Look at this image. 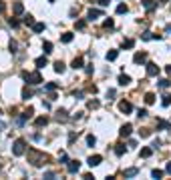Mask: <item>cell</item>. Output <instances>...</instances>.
<instances>
[{"instance_id": "7a4b0ae2", "label": "cell", "mask_w": 171, "mask_h": 180, "mask_svg": "<svg viewBox=\"0 0 171 180\" xmlns=\"http://www.w3.org/2000/svg\"><path fill=\"white\" fill-rule=\"evenodd\" d=\"M22 78H24L28 84H40V82H42L40 72H22Z\"/></svg>"}, {"instance_id": "83f0119b", "label": "cell", "mask_w": 171, "mask_h": 180, "mask_svg": "<svg viewBox=\"0 0 171 180\" xmlns=\"http://www.w3.org/2000/svg\"><path fill=\"white\" fill-rule=\"evenodd\" d=\"M22 22H24L26 26H34V18H32V16H30V14H26V16H24V20H22Z\"/></svg>"}, {"instance_id": "8d00e7d4", "label": "cell", "mask_w": 171, "mask_h": 180, "mask_svg": "<svg viewBox=\"0 0 171 180\" xmlns=\"http://www.w3.org/2000/svg\"><path fill=\"white\" fill-rule=\"evenodd\" d=\"M30 96H32V92H30L28 88H22V98H24V100H28Z\"/></svg>"}, {"instance_id": "7402d4cb", "label": "cell", "mask_w": 171, "mask_h": 180, "mask_svg": "<svg viewBox=\"0 0 171 180\" xmlns=\"http://www.w3.org/2000/svg\"><path fill=\"white\" fill-rule=\"evenodd\" d=\"M137 168H127V170H125V178H133V176H137Z\"/></svg>"}, {"instance_id": "f35d334b", "label": "cell", "mask_w": 171, "mask_h": 180, "mask_svg": "<svg viewBox=\"0 0 171 180\" xmlns=\"http://www.w3.org/2000/svg\"><path fill=\"white\" fill-rule=\"evenodd\" d=\"M169 84H171V82L167 80V78H163V80H159V86H161V88H169Z\"/></svg>"}, {"instance_id": "52a82bcc", "label": "cell", "mask_w": 171, "mask_h": 180, "mask_svg": "<svg viewBox=\"0 0 171 180\" xmlns=\"http://www.w3.org/2000/svg\"><path fill=\"white\" fill-rule=\"evenodd\" d=\"M68 172H71V174H75V172H78V168H81V162L78 160H68Z\"/></svg>"}, {"instance_id": "4dcf8cb0", "label": "cell", "mask_w": 171, "mask_h": 180, "mask_svg": "<svg viewBox=\"0 0 171 180\" xmlns=\"http://www.w3.org/2000/svg\"><path fill=\"white\" fill-rule=\"evenodd\" d=\"M32 30H34V32H42V30H44V24L42 22H34Z\"/></svg>"}, {"instance_id": "d4e9b609", "label": "cell", "mask_w": 171, "mask_h": 180, "mask_svg": "<svg viewBox=\"0 0 171 180\" xmlns=\"http://www.w3.org/2000/svg\"><path fill=\"white\" fill-rule=\"evenodd\" d=\"M157 126L163 128V130H171V124H169V122H165V120H157Z\"/></svg>"}, {"instance_id": "3957f363", "label": "cell", "mask_w": 171, "mask_h": 180, "mask_svg": "<svg viewBox=\"0 0 171 180\" xmlns=\"http://www.w3.org/2000/svg\"><path fill=\"white\" fill-rule=\"evenodd\" d=\"M24 150H26V142L22 140V138H18V140L12 144V154H14V156H22Z\"/></svg>"}, {"instance_id": "7dc6e473", "label": "cell", "mask_w": 171, "mask_h": 180, "mask_svg": "<svg viewBox=\"0 0 171 180\" xmlns=\"http://www.w3.org/2000/svg\"><path fill=\"white\" fill-rule=\"evenodd\" d=\"M109 2H111V0H97L99 6H109Z\"/></svg>"}, {"instance_id": "74e56055", "label": "cell", "mask_w": 171, "mask_h": 180, "mask_svg": "<svg viewBox=\"0 0 171 180\" xmlns=\"http://www.w3.org/2000/svg\"><path fill=\"white\" fill-rule=\"evenodd\" d=\"M139 134H141V138H147V136H151V130L143 128V130H139Z\"/></svg>"}, {"instance_id": "1f68e13d", "label": "cell", "mask_w": 171, "mask_h": 180, "mask_svg": "<svg viewBox=\"0 0 171 180\" xmlns=\"http://www.w3.org/2000/svg\"><path fill=\"white\" fill-rule=\"evenodd\" d=\"M133 46H135V40H131V38L123 40V48H133Z\"/></svg>"}, {"instance_id": "60d3db41", "label": "cell", "mask_w": 171, "mask_h": 180, "mask_svg": "<svg viewBox=\"0 0 171 180\" xmlns=\"http://www.w3.org/2000/svg\"><path fill=\"white\" fill-rule=\"evenodd\" d=\"M113 26H115L113 18H107V20H105V28H113Z\"/></svg>"}, {"instance_id": "db71d44e", "label": "cell", "mask_w": 171, "mask_h": 180, "mask_svg": "<svg viewBox=\"0 0 171 180\" xmlns=\"http://www.w3.org/2000/svg\"><path fill=\"white\" fill-rule=\"evenodd\" d=\"M165 70H167V76H171V66H167Z\"/></svg>"}, {"instance_id": "b9f144b4", "label": "cell", "mask_w": 171, "mask_h": 180, "mask_svg": "<svg viewBox=\"0 0 171 180\" xmlns=\"http://www.w3.org/2000/svg\"><path fill=\"white\" fill-rule=\"evenodd\" d=\"M8 24L12 28H18V20H14V18H8Z\"/></svg>"}, {"instance_id": "d6986e66", "label": "cell", "mask_w": 171, "mask_h": 180, "mask_svg": "<svg viewBox=\"0 0 171 180\" xmlns=\"http://www.w3.org/2000/svg\"><path fill=\"white\" fill-rule=\"evenodd\" d=\"M153 102H155V94H153V92H147V94H145V104L151 106Z\"/></svg>"}, {"instance_id": "f546056e", "label": "cell", "mask_w": 171, "mask_h": 180, "mask_svg": "<svg viewBox=\"0 0 171 180\" xmlns=\"http://www.w3.org/2000/svg\"><path fill=\"white\" fill-rule=\"evenodd\" d=\"M85 26H87L85 20H77V22H75V28H77V30H85Z\"/></svg>"}, {"instance_id": "7c38bea8", "label": "cell", "mask_w": 171, "mask_h": 180, "mask_svg": "<svg viewBox=\"0 0 171 180\" xmlns=\"http://www.w3.org/2000/svg\"><path fill=\"white\" fill-rule=\"evenodd\" d=\"M101 162H103V158L99 156V154H95V156H91V158H89V166H99Z\"/></svg>"}, {"instance_id": "7bdbcfd3", "label": "cell", "mask_w": 171, "mask_h": 180, "mask_svg": "<svg viewBox=\"0 0 171 180\" xmlns=\"http://www.w3.org/2000/svg\"><path fill=\"white\" fill-rule=\"evenodd\" d=\"M147 114H149V112H147L145 108H141V110H139V112H137V116H139V118H145Z\"/></svg>"}, {"instance_id": "d6a6232c", "label": "cell", "mask_w": 171, "mask_h": 180, "mask_svg": "<svg viewBox=\"0 0 171 180\" xmlns=\"http://www.w3.org/2000/svg\"><path fill=\"white\" fill-rule=\"evenodd\" d=\"M42 48H44V54H50L53 52V42H44Z\"/></svg>"}, {"instance_id": "8992f818", "label": "cell", "mask_w": 171, "mask_h": 180, "mask_svg": "<svg viewBox=\"0 0 171 180\" xmlns=\"http://www.w3.org/2000/svg\"><path fill=\"white\" fill-rule=\"evenodd\" d=\"M119 110L125 112V114H129L133 110V106H131V102H127V100H121V102H119Z\"/></svg>"}, {"instance_id": "44dd1931", "label": "cell", "mask_w": 171, "mask_h": 180, "mask_svg": "<svg viewBox=\"0 0 171 180\" xmlns=\"http://www.w3.org/2000/svg\"><path fill=\"white\" fill-rule=\"evenodd\" d=\"M151 154H153V148H149V146L141 148V156H143V158H149Z\"/></svg>"}, {"instance_id": "9c48e42d", "label": "cell", "mask_w": 171, "mask_h": 180, "mask_svg": "<svg viewBox=\"0 0 171 180\" xmlns=\"http://www.w3.org/2000/svg\"><path fill=\"white\" fill-rule=\"evenodd\" d=\"M145 60H147V52H137L135 56H133V62H135V64H143Z\"/></svg>"}, {"instance_id": "e0dca14e", "label": "cell", "mask_w": 171, "mask_h": 180, "mask_svg": "<svg viewBox=\"0 0 171 180\" xmlns=\"http://www.w3.org/2000/svg\"><path fill=\"white\" fill-rule=\"evenodd\" d=\"M56 120H59V122H67V120H68L67 110H59V112H56Z\"/></svg>"}, {"instance_id": "ac0fdd59", "label": "cell", "mask_w": 171, "mask_h": 180, "mask_svg": "<svg viewBox=\"0 0 171 180\" xmlns=\"http://www.w3.org/2000/svg\"><path fill=\"white\" fill-rule=\"evenodd\" d=\"M12 10H14V14H22V12H24V6H22V2H14Z\"/></svg>"}, {"instance_id": "ffe728a7", "label": "cell", "mask_w": 171, "mask_h": 180, "mask_svg": "<svg viewBox=\"0 0 171 180\" xmlns=\"http://www.w3.org/2000/svg\"><path fill=\"white\" fill-rule=\"evenodd\" d=\"M143 8H145V10H149V12H151V10L155 8V2H153V0H143Z\"/></svg>"}, {"instance_id": "8fae6325", "label": "cell", "mask_w": 171, "mask_h": 180, "mask_svg": "<svg viewBox=\"0 0 171 180\" xmlns=\"http://www.w3.org/2000/svg\"><path fill=\"white\" fill-rule=\"evenodd\" d=\"M34 64H36V68H44L46 64H49V60H46V56H38L36 60H34Z\"/></svg>"}, {"instance_id": "e575fe53", "label": "cell", "mask_w": 171, "mask_h": 180, "mask_svg": "<svg viewBox=\"0 0 171 180\" xmlns=\"http://www.w3.org/2000/svg\"><path fill=\"white\" fill-rule=\"evenodd\" d=\"M141 38H143V40H155V34H153V32H143Z\"/></svg>"}, {"instance_id": "f1b7e54d", "label": "cell", "mask_w": 171, "mask_h": 180, "mask_svg": "<svg viewBox=\"0 0 171 180\" xmlns=\"http://www.w3.org/2000/svg\"><path fill=\"white\" fill-rule=\"evenodd\" d=\"M127 10H129L127 4H119L117 6V14H127Z\"/></svg>"}, {"instance_id": "ba28073f", "label": "cell", "mask_w": 171, "mask_h": 180, "mask_svg": "<svg viewBox=\"0 0 171 180\" xmlns=\"http://www.w3.org/2000/svg\"><path fill=\"white\" fill-rule=\"evenodd\" d=\"M131 130H133L131 124H125V126H121L119 134H121V138H127V136H131Z\"/></svg>"}, {"instance_id": "d590c367", "label": "cell", "mask_w": 171, "mask_h": 180, "mask_svg": "<svg viewBox=\"0 0 171 180\" xmlns=\"http://www.w3.org/2000/svg\"><path fill=\"white\" fill-rule=\"evenodd\" d=\"M87 144H89V146H95V144H97V138H95L93 134H89V136H87Z\"/></svg>"}, {"instance_id": "f5cc1de1", "label": "cell", "mask_w": 171, "mask_h": 180, "mask_svg": "<svg viewBox=\"0 0 171 180\" xmlns=\"http://www.w3.org/2000/svg\"><path fill=\"white\" fill-rule=\"evenodd\" d=\"M167 172L171 174V162H167Z\"/></svg>"}, {"instance_id": "cb8c5ba5", "label": "cell", "mask_w": 171, "mask_h": 180, "mask_svg": "<svg viewBox=\"0 0 171 180\" xmlns=\"http://www.w3.org/2000/svg\"><path fill=\"white\" fill-rule=\"evenodd\" d=\"M119 56V50H109L107 52V60H117Z\"/></svg>"}, {"instance_id": "f907efd6", "label": "cell", "mask_w": 171, "mask_h": 180, "mask_svg": "<svg viewBox=\"0 0 171 180\" xmlns=\"http://www.w3.org/2000/svg\"><path fill=\"white\" fill-rule=\"evenodd\" d=\"M85 72H87V74H93V64H89V66L85 68Z\"/></svg>"}, {"instance_id": "836d02e7", "label": "cell", "mask_w": 171, "mask_h": 180, "mask_svg": "<svg viewBox=\"0 0 171 180\" xmlns=\"http://www.w3.org/2000/svg\"><path fill=\"white\" fill-rule=\"evenodd\" d=\"M59 88V84H56V82H49V84L44 86V90H49V92H53V90H56Z\"/></svg>"}, {"instance_id": "c3c4849f", "label": "cell", "mask_w": 171, "mask_h": 180, "mask_svg": "<svg viewBox=\"0 0 171 180\" xmlns=\"http://www.w3.org/2000/svg\"><path fill=\"white\" fill-rule=\"evenodd\" d=\"M60 162H68V156L64 154V152H60Z\"/></svg>"}, {"instance_id": "9a60e30c", "label": "cell", "mask_w": 171, "mask_h": 180, "mask_svg": "<svg viewBox=\"0 0 171 180\" xmlns=\"http://www.w3.org/2000/svg\"><path fill=\"white\" fill-rule=\"evenodd\" d=\"M101 16H103V12H101V10H95V8H91V10H89V18H91V20L101 18Z\"/></svg>"}, {"instance_id": "ee69618b", "label": "cell", "mask_w": 171, "mask_h": 180, "mask_svg": "<svg viewBox=\"0 0 171 180\" xmlns=\"http://www.w3.org/2000/svg\"><path fill=\"white\" fill-rule=\"evenodd\" d=\"M89 108H99V100H91V102H89Z\"/></svg>"}, {"instance_id": "2e32d148", "label": "cell", "mask_w": 171, "mask_h": 180, "mask_svg": "<svg viewBox=\"0 0 171 180\" xmlns=\"http://www.w3.org/2000/svg\"><path fill=\"white\" fill-rule=\"evenodd\" d=\"M64 68H67V66L63 64V60H56V62H54V72H59V74H63V72H64Z\"/></svg>"}, {"instance_id": "9f6ffc18", "label": "cell", "mask_w": 171, "mask_h": 180, "mask_svg": "<svg viewBox=\"0 0 171 180\" xmlns=\"http://www.w3.org/2000/svg\"><path fill=\"white\" fill-rule=\"evenodd\" d=\"M159 2H167V0H159Z\"/></svg>"}, {"instance_id": "484cf974", "label": "cell", "mask_w": 171, "mask_h": 180, "mask_svg": "<svg viewBox=\"0 0 171 180\" xmlns=\"http://www.w3.org/2000/svg\"><path fill=\"white\" fill-rule=\"evenodd\" d=\"M161 104L163 106H171V96L169 94H163L161 96Z\"/></svg>"}, {"instance_id": "603a6c76", "label": "cell", "mask_w": 171, "mask_h": 180, "mask_svg": "<svg viewBox=\"0 0 171 180\" xmlns=\"http://www.w3.org/2000/svg\"><path fill=\"white\" fill-rule=\"evenodd\" d=\"M60 40H63L64 44H68V42H73V34H71V32H64L63 36H60Z\"/></svg>"}, {"instance_id": "ab89813d", "label": "cell", "mask_w": 171, "mask_h": 180, "mask_svg": "<svg viewBox=\"0 0 171 180\" xmlns=\"http://www.w3.org/2000/svg\"><path fill=\"white\" fill-rule=\"evenodd\" d=\"M151 176H153V178H161V176H163V170H157V168H155V170L151 172Z\"/></svg>"}, {"instance_id": "681fc988", "label": "cell", "mask_w": 171, "mask_h": 180, "mask_svg": "<svg viewBox=\"0 0 171 180\" xmlns=\"http://www.w3.org/2000/svg\"><path fill=\"white\" fill-rule=\"evenodd\" d=\"M44 178H49V180H54V172H46V174H44Z\"/></svg>"}, {"instance_id": "5b68a950", "label": "cell", "mask_w": 171, "mask_h": 180, "mask_svg": "<svg viewBox=\"0 0 171 180\" xmlns=\"http://www.w3.org/2000/svg\"><path fill=\"white\" fill-rule=\"evenodd\" d=\"M32 114H34V108L32 106H28V108L22 112V118L18 120V124H24V120H28V118H32Z\"/></svg>"}, {"instance_id": "5bb4252c", "label": "cell", "mask_w": 171, "mask_h": 180, "mask_svg": "<svg viewBox=\"0 0 171 180\" xmlns=\"http://www.w3.org/2000/svg\"><path fill=\"white\" fill-rule=\"evenodd\" d=\"M83 64H85V60H83L81 56H77V58L73 60V64H71V66H73L75 70H78V68H83Z\"/></svg>"}, {"instance_id": "816d5d0a", "label": "cell", "mask_w": 171, "mask_h": 180, "mask_svg": "<svg viewBox=\"0 0 171 180\" xmlns=\"http://www.w3.org/2000/svg\"><path fill=\"white\" fill-rule=\"evenodd\" d=\"M6 10V4H4V0H0V12H4Z\"/></svg>"}, {"instance_id": "30bf717a", "label": "cell", "mask_w": 171, "mask_h": 180, "mask_svg": "<svg viewBox=\"0 0 171 180\" xmlns=\"http://www.w3.org/2000/svg\"><path fill=\"white\" fill-rule=\"evenodd\" d=\"M129 84H131V76H127V74L119 76V86H129Z\"/></svg>"}, {"instance_id": "6da1fadb", "label": "cell", "mask_w": 171, "mask_h": 180, "mask_svg": "<svg viewBox=\"0 0 171 180\" xmlns=\"http://www.w3.org/2000/svg\"><path fill=\"white\" fill-rule=\"evenodd\" d=\"M49 160V156H46V154H44V152H38V150H28V162L32 166H42L44 162Z\"/></svg>"}, {"instance_id": "277c9868", "label": "cell", "mask_w": 171, "mask_h": 180, "mask_svg": "<svg viewBox=\"0 0 171 180\" xmlns=\"http://www.w3.org/2000/svg\"><path fill=\"white\" fill-rule=\"evenodd\" d=\"M157 74H159V66L155 62H149L147 64V76H157Z\"/></svg>"}, {"instance_id": "11a10c76", "label": "cell", "mask_w": 171, "mask_h": 180, "mask_svg": "<svg viewBox=\"0 0 171 180\" xmlns=\"http://www.w3.org/2000/svg\"><path fill=\"white\" fill-rule=\"evenodd\" d=\"M165 30H167V32H171V24H167V26H165Z\"/></svg>"}, {"instance_id": "6f0895ef", "label": "cell", "mask_w": 171, "mask_h": 180, "mask_svg": "<svg viewBox=\"0 0 171 180\" xmlns=\"http://www.w3.org/2000/svg\"><path fill=\"white\" fill-rule=\"evenodd\" d=\"M49 2H54V0H49Z\"/></svg>"}, {"instance_id": "bcb514c9", "label": "cell", "mask_w": 171, "mask_h": 180, "mask_svg": "<svg viewBox=\"0 0 171 180\" xmlns=\"http://www.w3.org/2000/svg\"><path fill=\"white\" fill-rule=\"evenodd\" d=\"M16 48H18V44H16L14 40H10V50H12V52H16Z\"/></svg>"}, {"instance_id": "4316f807", "label": "cell", "mask_w": 171, "mask_h": 180, "mask_svg": "<svg viewBox=\"0 0 171 180\" xmlns=\"http://www.w3.org/2000/svg\"><path fill=\"white\" fill-rule=\"evenodd\" d=\"M115 154H117V156H123V154H125V146H123V144H117V146H115Z\"/></svg>"}, {"instance_id": "4fadbf2b", "label": "cell", "mask_w": 171, "mask_h": 180, "mask_svg": "<svg viewBox=\"0 0 171 180\" xmlns=\"http://www.w3.org/2000/svg\"><path fill=\"white\" fill-rule=\"evenodd\" d=\"M46 124H49V118H46V116H38V118L34 120V126H46Z\"/></svg>"}, {"instance_id": "f6af8a7d", "label": "cell", "mask_w": 171, "mask_h": 180, "mask_svg": "<svg viewBox=\"0 0 171 180\" xmlns=\"http://www.w3.org/2000/svg\"><path fill=\"white\" fill-rule=\"evenodd\" d=\"M113 96H115V88H109V90H107V98H109V100H111V98H113Z\"/></svg>"}]
</instances>
